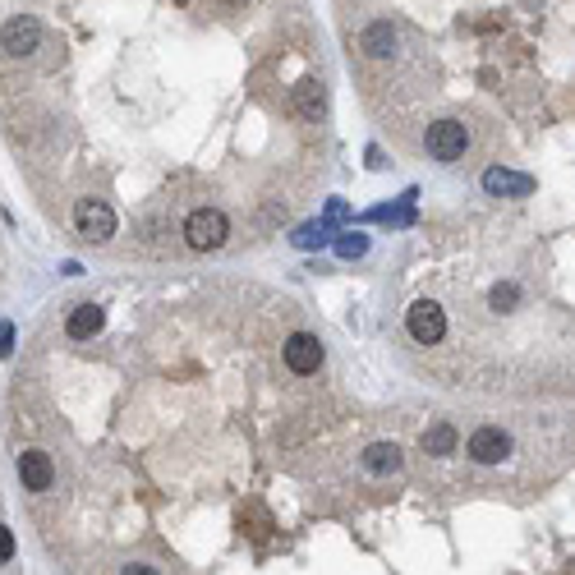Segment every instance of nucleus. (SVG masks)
<instances>
[{"instance_id":"obj_1","label":"nucleus","mask_w":575,"mask_h":575,"mask_svg":"<svg viewBox=\"0 0 575 575\" xmlns=\"http://www.w3.org/2000/svg\"><path fill=\"white\" fill-rule=\"evenodd\" d=\"M180 235H184V244L189 249H199V253H217L226 240H230V217L221 212V208H194L184 217V226H180Z\"/></svg>"},{"instance_id":"obj_2","label":"nucleus","mask_w":575,"mask_h":575,"mask_svg":"<svg viewBox=\"0 0 575 575\" xmlns=\"http://www.w3.org/2000/svg\"><path fill=\"white\" fill-rule=\"evenodd\" d=\"M470 147V129L460 120H433L429 134H424V152L433 162H460Z\"/></svg>"},{"instance_id":"obj_3","label":"nucleus","mask_w":575,"mask_h":575,"mask_svg":"<svg viewBox=\"0 0 575 575\" xmlns=\"http://www.w3.org/2000/svg\"><path fill=\"white\" fill-rule=\"evenodd\" d=\"M74 230L93 244H106L115 235V208L106 199H79L74 203Z\"/></svg>"},{"instance_id":"obj_4","label":"nucleus","mask_w":575,"mask_h":575,"mask_svg":"<svg viewBox=\"0 0 575 575\" xmlns=\"http://www.w3.org/2000/svg\"><path fill=\"white\" fill-rule=\"evenodd\" d=\"M405 332L414 345H438L447 336V309L433 299H414L410 314H405Z\"/></svg>"},{"instance_id":"obj_5","label":"nucleus","mask_w":575,"mask_h":575,"mask_svg":"<svg viewBox=\"0 0 575 575\" xmlns=\"http://www.w3.org/2000/svg\"><path fill=\"white\" fill-rule=\"evenodd\" d=\"M0 51L10 60H28L32 51H42V23H37V14H14L0 28Z\"/></svg>"},{"instance_id":"obj_6","label":"nucleus","mask_w":575,"mask_h":575,"mask_svg":"<svg viewBox=\"0 0 575 575\" xmlns=\"http://www.w3.org/2000/svg\"><path fill=\"white\" fill-rule=\"evenodd\" d=\"M465 456L474 460V465H502V460L511 456V433H507V429H497V424H483V429H474V433H470Z\"/></svg>"},{"instance_id":"obj_7","label":"nucleus","mask_w":575,"mask_h":575,"mask_svg":"<svg viewBox=\"0 0 575 575\" xmlns=\"http://www.w3.org/2000/svg\"><path fill=\"white\" fill-rule=\"evenodd\" d=\"M281 355H286V368H290L295 377H309V373L323 368V345H318V336H309V332H295V336L281 345Z\"/></svg>"},{"instance_id":"obj_8","label":"nucleus","mask_w":575,"mask_h":575,"mask_svg":"<svg viewBox=\"0 0 575 575\" xmlns=\"http://www.w3.org/2000/svg\"><path fill=\"white\" fill-rule=\"evenodd\" d=\"M483 194L488 199H529L534 194V180L529 175H516L507 166H488L483 171Z\"/></svg>"},{"instance_id":"obj_9","label":"nucleus","mask_w":575,"mask_h":575,"mask_svg":"<svg viewBox=\"0 0 575 575\" xmlns=\"http://www.w3.org/2000/svg\"><path fill=\"white\" fill-rule=\"evenodd\" d=\"M19 479L28 492H47L56 483V460L47 451H23L19 456Z\"/></svg>"},{"instance_id":"obj_10","label":"nucleus","mask_w":575,"mask_h":575,"mask_svg":"<svg viewBox=\"0 0 575 575\" xmlns=\"http://www.w3.org/2000/svg\"><path fill=\"white\" fill-rule=\"evenodd\" d=\"M359 51H364L368 60H387V56L396 51V28H392V19L368 23V28L359 32Z\"/></svg>"},{"instance_id":"obj_11","label":"nucleus","mask_w":575,"mask_h":575,"mask_svg":"<svg viewBox=\"0 0 575 575\" xmlns=\"http://www.w3.org/2000/svg\"><path fill=\"white\" fill-rule=\"evenodd\" d=\"M102 327H106V314L97 309V304H79V309L69 314V323H65L69 341H93Z\"/></svg>"},{"instance_id":"obj_12","label":"nucleus","mask_w":575,"mask_h":575,"mask_svg":"<svg viewBox=\"0 0 575 575\" xmlns=\"http://www.w3.org/2000/svg\"><path fill=\"white\" fill-rule=\"evenodd\" d=\"M364 470L368 474H396L401 470V447L396 442H373L364 451Z\"/></svg>"},{"instance_id":"obj_13","label":"nucleus","mask_w":575,"mask_h":575,"mask_svg":"<svg viewBox=\"0 0 575 575\" xmlns=\"http://www.w3.org/2000/svg\"><path fill=\"white\" fill-rule=\"evenodd\" d=\"M424 451H429V456H451V451H456V429H451V424H433V429L424 433Z\"/></svg>"},{"instance_id":"obj_14","label":"nucleus","mask_w":575,"mask_h":575,"mask_svg":"<svg viewBox=\"0 0 575 575\" xmlns=\"http://www.w3.org/2000/svg\"><path fill=\"white\" fill-rule=\"evenodd\" d=\"M336 253H341V258H364V253H368V235H359V230L341 235V240H336Z\"/></svg>"},{"instance_id":"obj_15","label":"nucleus","mask_w":575,"mask_h":575,"mask_svg":"<svg viewBox=\"0 0 575 575\" xmlns=\"http://www.w3.org/2000/svg\"><path fill=\"white\" fill-rule=\"evenodd\" d=\"M323 240H327V226H299V235H295L299 249H314V244H323Z\"/></svg>"},{"instance_id":"obj_16","label":"nucleus","mask_w":575,"mask_h":575,"mask_svg":"<svg viewBox=\"0 0 575 575\" xmlns=\"http://www.w3.org/2000/svg\"><path fill=\"white\" fill-rule=\"evenodd\" d=\"M10 350H14V327H10V323H0V359H5Z\"/></svg>"},{"instance_id":"obj_17","label":"nucleus","mask_w":575,"mask_h":575,"mask_svg":"<svg viewBox=\"0 0 575 575\" xmlns=\"http://www.w3.org/2000/svg\"><path fill=\"white\" fill-rule=\"evenodd\" d=\"M10 557H14V534L0 525V562H10Z\"/></svg>"},{"instance_id":"obj_18","label":"nucleus","mask_w":575,"mask_h":575,"mask_svg":"<svg viewBox=\"0 0 575 575\" xmlns=\"http://www.w3.org/2000/svg\"><path fill=\"white\" fill-rule=\"evenodd\" d=\"M327 221H345V203L332 199V203H327Z\"/></svg>"}]
</instances>
